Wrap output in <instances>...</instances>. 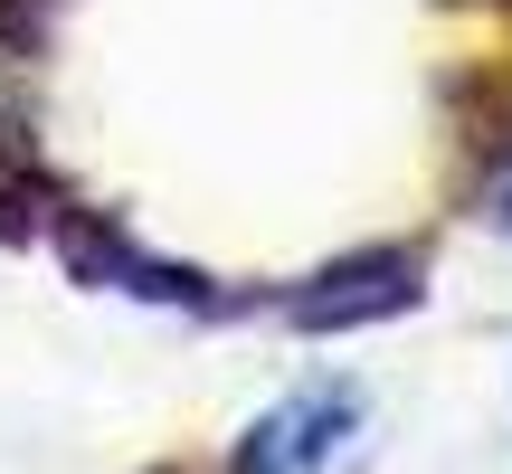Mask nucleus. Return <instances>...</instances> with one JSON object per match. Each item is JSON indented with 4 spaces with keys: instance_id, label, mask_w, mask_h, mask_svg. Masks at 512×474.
I'll list each match as a JSON object with an SVG mask.
<instances>
[{
    "instance_id": "2",
    "label": "nucleus",
    "mask_w": 512,
    "mask_h": 474,
    "mask_svg": "<svg viewBox=\"0 0 512 474\" xmlns=\"http://www.w3.org/2000/svg\"><path fill=\"white\" fill-rule=\"evenodd\" d=\"M418 304H427V256L418 247H351L332 266H313L275 313L294 332H361V323H389V313H418Z\"/></svg>"
},
{
    "instance_id": "1",
    "label": "nucleus",
    "mask_w": 512,
    "mask_h": 474,
    "mask_svg": "<svg viewBox=\"0 0 512 474\" xmlns=\"http://www.w3.org/2000/svg\"><path fill=\"white\" fill-rule=\"evenodd\" d=\"M361 418H370L361 380L313 370V380H294L285 399H266L238 427V446H228L219 474H323V465H342V446L361 437Z\"/></svg>"
},
{
    "instance_id": "3",
    "label": "nucleus",
    "mask_w": 512,
    "mask_h": 474,
    "mask_svg": "<svg viewBox=\"0 0 512 474\" xmlns=\"http://www.w3.org/2000/svg\"><path fill=\"white\" fill-rule=\"evenodd\" d=\"M57 256H67L76 285H105V294H133V304H171V313H219L209 275L152 256L143 237H124L114 219H86V209H57Z\"/></svg>"
}]
</instances>
